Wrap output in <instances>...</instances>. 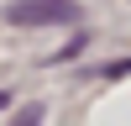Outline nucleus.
I'll return each instance as SVG.
<instances>
[{"label": "nucleus", "instance_id": "2", "mask_svg": "<svg viewBox=\"0 0 131 126\" xmlns=\"http://www.w3.org/2000/svg\"><path fill=\"white\" fill-rule=\"evenodd\" d=\"M5 105H10V94H5V89H0V110H5Z\"/></svg>", "mask_w": 131, "mask_h": 126}, {"label": "nucleus", "instance_id": "1", "mask_svg": "<svg viewBox=\"0 0 131 126\" xmlns=\"http://www.w3.org/2000/svg\"><path fill=\"white\" fill-rule=\"evenodd\" d=\"M5 16L16 26H63V21H79V0H16Z\"/></svg>", "mask_w": 131, "mask_h": 126}]
</instances>
